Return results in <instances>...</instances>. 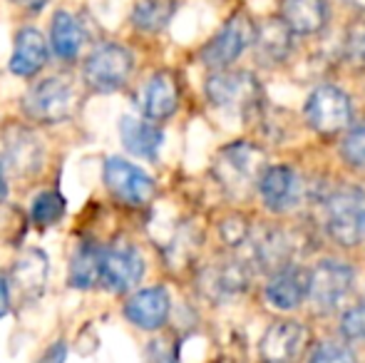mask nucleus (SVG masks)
<instances>
[{"instance_id": "obj_18", "label": "nucleus", "mask_w": 365, "mask_h": 363, "mask_svg": "<svg viewBox=\"0 0 365 363\" xmlns=\"http://www.w3.org/2000/svg\"><path fill=\"white\" fill-rule=\"evenodd\" d=\"M311 294V272L301 267H286L271 276L266 284V301L279 311L298 309Z\"/></svg>"}, {"instance_id": "obj_31", "label": "nucleus", "mask_w": 365, "mask_h": 363, "mask_svg": "<svg viewBox=\"0 0 365 363\" xmlns=\"http://www.w3.org/2000/svg\"><path fill=\"white\" fill-rule=\"evenodd\" d=\"M346 58H348V63H351L353 68L365 73V28H363V25H361V28H356V30H351V35H348Z\"/></svg>"}, {"instance_id": "obj_20", "label": "nucleus", "mask_w": 365, "mask_h": 363, "mask_svg": "<svg viewBox=\"0 0 365 363\" xmlns=\"http://www.w3.org/2000/svg\"><path fill=\"white\" fill-rule=\"evenodd\" d=\"M87 40V33L82 28L80 18H75L68 10H58L50 23V48H53L55 58L63 63H73L80 55L82 45Z\"/></svg>"}, {"instance_id": "obj_6", "label": "nucleus", "mask_w": 365, "mask_h": 363, "mask_svg": "<svg viewBox=\"0 0 365 363\" xmlns=\"http://www.w3.org/2000/svg\"><path fill=\"white\" fill-rule=\"evenodd\" d=\"M254 43H256V25L251 23V18L246 13H236L221 25L219 33L212 35V40L199 53V60L207 68L221 73L229 65H234L241 58V53L249 50Z\"/></svg>"}, {"instance_id": "obj_3", "label": "nucleus", "mask_w": 365, "mask_h": 363, "mask_svg": "<svg viewBox=\"0 0 365 363\" xmlns=\"http://www.w3.org/2000/svg\"><path fill=\"white\" fill-rule=\"evenodd\" d=\"M135 58L120 43H100L82 63V80L90 90L110 95L130 83Z\"/></svg>"}, {"instance_id": "obj_1", "label": "nucleus", "mask_w": 365, "mask_h": 363, "mask_svg": "<svg viewBox=\"0 0 365 363\" xmlns=\"http://www.w3.org/2000/svg\"><path fill=\"white\" fill-rule=\"evenodd\" d=\"M82 92L75 78L60 73L43 78L23 97V115L38 125H60L73 120L80 110Z\"/></svg>"}, {"instance_id": "obj_30", "label": "nucleus", "mask_w": 365, "mask_h": 363, "mask_svg": "<svg viewBox=\"0 0 365 363\" xmlns=\"http://www.w3.org/2000/svg\"><path fill=\"white\" fill-rule=\"evenodd\" d=\"M308 363H356V356L348 346L341 344H321L313 351Z\"/></svg>"}, {"instance_id": "obj_7", "label": "nucleus", "mask_w": 365, "mask_h": 363, "mask_svg": "<svg viewBox=\"0 0 365 363\" xmlns=\"http://www.w3.org/2000/svg\"><path fill=\"white\" fill-rule=\"evenodd\" d=\"M303 117H306L308 127L321 137H336L351 125V97L336 85H321L308 95L306 105H303Z\"/></svg>"}, {"instance_id": "obj_12", "label": "nucleus", "mask_w": 365, "mask_h": 363, "mask_svg": "<svg viewBox=\"0 0 365 363\" xmlns=\"http://www.w3.org/2000/svg\"><path fill=\"white\" fill-rule=\"evenodd\" d=\"M256 187H259L261 202L271 212H289L301 202V177L289 165L266 167Z\"/></svg>"}, {"instance_id": "obj_5", "label": "nucleus", "mask_w": 365, "mask_h": 363, "mask_svg": "<svg viewBox=\"0 0 365 363\" xmlns=\"http://www.w3.org/2000/svg\"><path fill=\"white\" fill-rule=\"evenodd\" d=\"M207 97L214 107H219L221 112H234V115L249 117L259 110L261 97H264V90H261L259 80L251 73H231V70H221V73L212 75L207 80Z\"/></svg>"}, {"instance_id": "obj_9", "label": "nucleus", "mask_w": 365, "mask_h": 363, "mask_svg": "<svg viewBox=\"0 0 365 363\" xmlns=\"http://www.w3.org/2000/svg\"><path fill=\"white\" fill-rule=\"evenodd\" d=\"M145 276V259L130 242H115L102 257V284L115 294L132 291Z\"/></svg>"}, {"instance_id": "obj_17", "label": "nucleus", "mask_w": 365, "mask_h": 363, "mask_svg": "<svg viewBox=\"0 0 365 363\" xmlns=\"http://www.w3.org/2000/svg\"><path fill=\"white\" fill-rule=\"evenodd\" d=\"M179 107V83L177 75L169 70H159L142 88V115L149 122H164Z\"/></svg>"}, {"instance_id": "obj_19", "label": "nucleus", "mask_w": 365, "mask_h": 363, "mask_svg": "<svg viewBox=\"0 0 365 363\" xmlns=\"http://www.w3.org/2000/svg\"><path fill=\"white\" fill-rule=\"evenodd\" d=\"M120 140L130 155L142 160H157L164 145V132L154 122L125 115L120 120Z\"/></svg>"}, {"instance_id": "obj_2", "label": "nucleus", "mask_w": 365, "mask_h": 363, "mask_svg": "<svg viewBox=\"0 0 365 363\" xmlns=\"http://www.w3.org/2000/svg\"><path fill=\"white\" fill-rule=\"evenodd\" d=\"M326 229L341 247H356L365 237V189L343 184L326 199Z\"/></svg>"}, {"instance_id": "obj_26", "label": "nucleus", "mask_w": 365, "mask_h": 363, "mask_svg": "<svg viewBox=\"0 0 365 363\" xmlns=\"http://www.w3.org/2000/svg\"><path fill=\"white\" fill-rule=\"evenodd\" d=\"M177 13V0H135L132 5V25L140 33H162Z\"/></svg>"}, {"instance_id": "obj_14", "label": "nucleus", "mask_w": 365, "mask_h": 363, "mask_svg": "<svg viewBox=\"0 0 365 363\" xmlns=\"http://www.w3.org/2000/svg\"><path fill=\"white\" fill-rule=\"evenodd\" d=\"M50 60V48L48 40L43 38L38 28L33 25H25L15 33V43H13V55H10V73L15 78H35L40 70L48 65Z\"/></svg>"}, {"instance_id": "obj_34", "label": "nucleus", "mask_w": 365, "mask_h": 363, "mask_svg": "<svg viewBox=\"0 0 365 363\" xmlns=\"http://www.w3.org/2000/svg\"><path fill=\"white\" fill-rule=\"evenodd\" d=\"M63 361H65V344H53L43 359V363H63Z\"/></svg>"}, {"instance_id": "obj_25", "label": "nucleus", "mask_w": 365, "mask_h": 363, "mask_svg": "<svg viewBox=\"0 0 365 363\" xmlns=\"http://www.w3.org/2000/svg\"><path fill=\"white\" fill-rule=\"evenodd\" d=\"M289 254L291 244L281 229H266L261 237H256L254 242V259L261 269L266 272H281L289 267Z\"/></svg>"}, {"instance_id": "obj_33", "label": "nucleus", "mask_w": 365, "mask_h": 363, "mask_svg": "<svg viewBox=\"0 0 365 363\" xmlns=\"http://www.w3.org/2000/svg\"><path fill=\"white\" fill-rule=\"evenodd\" d=\"M10 299H13V296H10L8 279H3V276H0V319H3V316L10 311Z\"/></svg>"}, {"instance_id": "obj_29", "label": "nucleus", "mask_w": 365, "mask_h": 363, "mask_svg": "<svg viewBox=\"0 0 365 363\" xmlns=\"http://www.w3.org/2000/svg\"><path fill=\"white\" fill-rule=\"evenodd\" d=\"M341 155L356 170H365V125L348 132V137L343 140Z\"/></svg>"}, {"instance_id": "obj_24", "label": "nucleus", "mask_w": 365, "mask_h": 363, "mask_svg": "<svg viewBox=\"0 0 365 363\" xmlns=\"http://www.w3.org/2000/svg\"><path fill=\"white\" fill-rule=\"evenodd\" d=\"M293 30L284 23V18H271L266 20L261 28H256V48H259V58L264 63H281L289 58L291 53V40Z\"/></svg>"}, {"instance_id": "obj_22", "label": "nucleus", "mask_w": 365, "mask_h": 363, "mask_svg": "<svg viewBox=\"0 0 365 363\" xmlns=\"http://www.w3.org/2000/svg\"><path fill=\"white\" fill-rule=\"evenodd\" d=\"M102 257H105V249L97 242H80L75 247L73 257H70V286L80 291H87L102 281Z\"/></svg>"}, {"instance_id": "obj_32", "label": "nucleus", "mask_w": 365, "mask_h": 363, "mask_svg": "<svg viewBox=\"0 0 365 363\" xmlns=\"http://www.w3.org/2000/svg\"><path fill=\"white\" fill-rule=\"evenodd\" d=\"M246 237H249V229H246V222H241L239 217H231L221 224V239H224L226 244H231V247L244 244Z\"/></svg>"}, {"instance_id": "obj_11", "label": "nucleus", "mask_w": 365, "mask_h": 363, "mask_svg": "<svg viewBox=\"0 0 365 363\" xmlns=\"http://www.w3.org/2000/svg\"><path fill=\"white\" fill-rule=\"evenodd\" d=\"M353 269L343 262H321L311 272V294L308 299L318 306V309H336L353 289Z\"/></svg>"}, {"instance_id": "obj_13", "label": "nucleus", "mask_w": 365, "mask_h": 363, "mask_svg": "<svg viewBox=\"0 0 365 363\" xmlns=\"http://www.w3.org/2000/svg\"><path fill=\"white\" fill-rule=\"evenodd\" d=\"M172 299L164 286H149V289L135 291L125 304V316L130 324L142 331H157L167 324Z\"/></svg>"}, {"instance_id": "obj_27", "label": "nucleus", "mask_w": 365, "mask_h": 363, "mask_svg": "<svg viewBox=\"0 0 365 363\" xmlns=\"http://www.w3.org/2000/svg\"><path fill=\"white\" fill-rule=\"evenodd\" d=\"M65 209H68V204H65L63 194L55 189H45L30 204V219L35 227H53L65 217Z\"/></svg>"}, {"instance_id": "obj_28", "label": "nucleus", "mask_w": 365, "mask_h": 363, "mask_svg": "<svg viewBox=\"0 0 365 363\" xmlns=\"http://www.w3.org/2000/svg\"><path fill=\"white\" fill-rule=\"evenodd\" d=\"M341 334L351 344H365V304L353 306L343 314Z\"/></svg>"}, {"instance_id": "obj_15", "label": "nucleus", "mask_w": 365, "mask_h": 363, "mask_svg": "<svg viewBox=\"0 0 365 363\" xmlns=\"http://www.w3.org/2000/svg\"><path fill=\"white\" fill-rule=\"evenodd\" d=\"M306 341L308 331L298 321H276L261 339V359L264 363H293L301 356Z\"/></svg>"}, {"instance_id": "obj_36", "label": "nucleus", "mask_w": 365, "mask_h": 363, "mask_svg": "<svg viewBox=\"0 0 365 363\" xmlns=\"http://www.w3.org/2000/svg\"><path fill=\"white\" fill-rule=\"evenodd\" d=\"M8 197V177H5V167L0 162V202Z\"/></svg>"}, {"instance_id": "obj_23", "label": "nucleus", "mask_w": 365, "mask_h": 363, "mask_svg": "<svg viewBox=\"0 0 365 363\" xmlns=\"http://www.w3.org/2000/svg\"><path fill=\"white\" fill-rule=\"evenodd\" d=\"M246 284H249V274L241 262L214 264L202 276V289L212 299H231V296L241 294Z\"/></svg>"}, {"instance_id": "obj_4", "label": "nucleus", "mask_w": 365, "mask_h": 363, "mask_svg": "<svg viewBox=\"0 0 365 363\" xmlns=\"http://www.w3.org/2000/svg\"><path fill=\"white\" fill-rule=\"evenodd\" d=\"M261 175H264V152L251 142L226 145L214 162V177L219 180L221 189L234 197H241L254 184H259Z\"/></svg>"}, {"instance_id": "obj_37", "label": "nucleus", "mask_w": 365, "mask_h": 363, "mask_svg": "<svg viewBox=\"0 0 365 363\" xmlns=\"http://www.w3.org/2000/svg\"><path fill=\"white\" fill-rule=\"evenodd\" d=\"M346 3L351 5V8L361 10V13H363V10H365V0H346Z\"/></svg>"}, {"instance_id": "obj_35", "label": "nucleus", "mask_w": 365, "mask_h": 363, "mask_svg": "<svg viewBox=\"0 0 365 363\" xmlns=\"http://www.w3.org/2000/svg\"><path fill=\"white\" fill-rule=\"evenodd\" d=\"M13 5H20V8L30 10V13H40V10L45 8V5L50 3V0H10Z\"/></svg>"}, {"instance_id": "obj_21", "label": "nucleus", "mask_w": 365, "mask_h": 363, "mask_svg": "<svg viewBox=\"0 0 365 363\" xmlns=\"http://www.w3.org/2000/svg\"><path fill=\"white\" fill-rule=\"evenodd\" d=\"M281 18L298 35H316L326 28V0H281Z\"/></svg>"}, {"instance_id": "obj_10", "label": "nucleus", "mask_w": 365, "mask_h": 363, "mask_svg": "<svg viewBox=\"0 0 365 363\" xmlns=\"http://www.w3.org/2000/svg\"><path fill=\"white\" fill-rule=\"evenodd\" d=\"M48 269L50 264L43 249H28V252H23L15 259L8 276L10 296H15L23 304L38 301L45 291V284H48Z\"/></svg>"}, {"instance_id": "obj_8", "label": "nucleus", "mask_w": 365, "mask_h": 363, "mask_svg": "<svg viewBox=\"0 0 365 363\" xmlns=\"http://www.w3.org/2000/svg\"><path fill=\"white\" fill-rule=\"evenodd\" d=\"M102 180L107 192L127 207H142L154 197V180L125 157H107L102 167Z\"/></svg>"}, {"instance_id": "obj_16", "label": "nucleus", "mask_w": 365, "mask_h": 363, "mask_svg": "<svg viewBox=\"0 0 365 363\" xmlns=\"http://www.w3.org/2000/svg\"><path fill=\"white\" fill-rule=\"evenodd\" d=\"M45 147L28 127H15L5 137V167L18 177H33L43 170Z\"/></svg>"}]
</instances>
